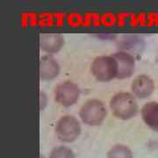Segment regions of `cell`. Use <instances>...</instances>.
Returning <instances> with one entry per match:
<instances>
[{
	"mask_svg": "<svg viewBox=\"0 0 158 158\" xmlns=\"http://www.w3.org/2000/svg\"><path fill=\"white\" fill-rule=\"evenodd\" d=\"M40 48L48 54H55L62 49L64 45V38L61 34L49 33L40 36Z\"/></svg>",
	"mask_w": 158,
	"mask_h": 158,
	"instance_id": "9",
	"label": "cell"
},
{
	"mask_svg": "<svg viewBox=\"0 0 158 158\" xmlns=\"http://www.w3.org/2000/svg\"><path fill=\"white\" fill-rule=\"evenodd\" d=\"M107 158H133V154L125 145H115L108 151Z\"/></svg>",
	"mask_w": 158,
	"mask_h": 158,
	"instance_id": "11",
	"label": "cell"
},
{
	"mask_svg": "<svg viewBox=\"0 0 158 158\" xmlns=\"http://www.w3.org/2000/svg\"><path fill=\"white\" fill-rule=\"evenodd\" d=\"M106 108L98 99H90L81 106L79 117L82 121L89 126H98L106 116Z\"/></svg>",
	"mask_w": 158,
	"mask_h": 158,
	"instance_id": "3",
	"label": "cell"
},
{
	"mask_svg": "<svg viewBox=\"0 0 158 158\" xmlns=\"http://www.w3.org/2000/svg\"><path fill=\"white\" fill-rule=\"evenodd\" d=\"M112 56L116 60L118 65L117 78L125 79L130 77L135 72V58L126 52H117Z\"/></svg>",
	"mask_w": 158,
	"mask_h": 158,
	"instance_id": "6",
	"label": "cell"
},
{
	"mask_svg": "<svg viewBox=\"0 0 158 158\" xmlns=\"http://www.w3.org/2000/svg\"><path fill=\"white\" fill-rule=\"evenodd\" d=\"M90 70L97 80L108 82L117 78L118 65L113 56H102L93 60Z\"/></svg>",
	"mask_w": 158,
	"mask_h": 158,
	"instance_id": "2",
	"label": "cell"
},
{
	"mask_svg": "<svg viewBox=\"0 0 158 158\" xmlns=\"http://www.w3.org/2000/svg\"><path fill=\"white\" fill-rule=\"evenodd\" d=\"M49 158H75V155L70 148L61 146L52 150Z\"/></svg>",
	"mask_w": 158,
	"mask_h": 158,
	"instance_id": "12",
	"label": "cell"
},
{
	"mask_svg": "<svg viewBox=\"0 0 158 158\" xmlns=\"http://www.w3.org/2000/svg\"><path fill=\"white\" fill-rule=\"evenodd\" d=\"M133 94L139 98H147L152 94L154 90L153 80L146 75L137 76L131 85Z\"/></svg>",
	"mask_w": 158,
	"mask_h": 158,
	"instance_id": "8",
	"label": "cell"
},
{
	"mask_svg": "<svg viewBox=\"0 0 158 158\" xmlns=\"http://www.w3.org/2000/svg\"><path fill=\"white\" fill-rule=\"evenodd\" d=\"M141 117L148 127L158 132V102H148L141 108Z\"/></svg>",
	"mask_w": 158,
	"mask_h": 158,
	"instance_id": "10",
	"label": "cell"
},
{
	"mask_svg": "<svg viewBox=\"0 0 158 158\" xmlns=\"http://www.w3.org/2000/svg\"><path fill=\"white\" fill-rule=\"evenodd\" d=\"M60 73L59 63L49 55L44 56L40 61V77L42 81H51Z\"/></svg>",
	"mask_w": 158,
	"mask_h": 158,
	"instance_id": "7",
	"label": "cell"
},
{
	"mask_svg": "<svg viewBox=\"0 0 158 158\" xmlns=\"http://www.w3.org/2000/svg\"><path fill=\"white\" fill-rule=\"evenodd\" d=\"M80 123L72 115H65L59 118L56 126V135L60 141L72 142L80 135Z\"/></svg>",
	"mask_w": 158,
	"mask_h": 158,
	"instance_id": "4",
	"label": "cell"
},
{
	"mask_svg": "<svg viewBox=\"0 0 158 158\" xmlns=\"http://www.w3.org/2000/svg\"><path fill=\"white\" fill-rule=\"evenodd\" d=\"M110 108L115 117L123 120L134 118L138 112L135 98L128 92L115 94L110 100Z\"/></svg>",
	"mask_w": 158,
	"mask_h": 158,
	"instance_id": "1",
	"label": "cell"
},
{
	"mask_svg": "<svg viewBox=\"0 0 158 158\" xmlns=\"http://www.w3.org/2000/svg\"><path fill=\"white\" fill-rule=\"evenodd\" d=\"M79 87L71 81H65L56 85L54 90L55 100L62 106L69 107L78 100Z\"/></svg>",
	"mask_w": 158,
	"mask_h": 158,
	"instance_id": "5",
	"label": "cell"
},
{
	"mask_svg": "<svg viewBox=\"0 0 158 158\" xmlns=\"http://www.w3.org/2000/svg\"><path fill=\"white\" fill-rule=\"evenodd\" d=\"M47 96L43 92H40V110H43L47 106Z\"/></svg>",
	"mask_w": 158,
	"mask_h": 158,
	"instance_id": "13",
	"label": "cell"
}]
</instances>
